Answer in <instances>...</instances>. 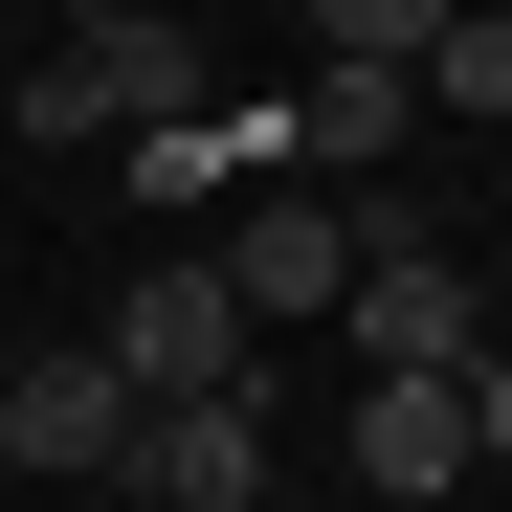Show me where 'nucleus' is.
Returning <instances> with one entry per match:
<instances>
[{
    "mask_svg": "<svg viewBox=\"0 0 512 512\" xmlns=\"http://www.w3.org/2000/svg\"><path fill=\"white\" fill-rule=\"evenodd\" d=\"M90 357H112L134 401H223V379H268V357H245V312H223V268H201V245L112 290V334H90Z\"/></svg>",
    "mask_w": 512,
    "mask_h": 512,
    "instance_id": "nucleus-3",
    "label": "nucleus"
},
{
    "mask_svg": "<svg viewBox=\"0 0 512 512\" xmlns=\"http://www.w3.org/2000/svg\"><path fill=\"white\" fill-rule=\"evenodd\" d=\"M179 112H201V45L156 23V0H90V23L23 67V134H45V156H67V134H179Z\"/></svg>",
    "mask_w": 512,
    "mask_h": 512,
    "instance_id": "nucleus-1",
    "label": "nucleus"
},
{
    "mask_svg": "<svg viewBox=\"0 0 512 512\" xmlns=\"http://www.w3.org/2000/svg\"><path fill=\"white\" fill-rule=\"evenodd\" d=\"M290 134H312V156H401V134H423V67H312Z\"/></svg>",
    "mask_w": 512,
    "mask_h": 512,
    "instance_id": "nucleus-8",
    "label": "nucleus"
},
{
    "mask_svg": "<svg viewBox=\"0 0 512 512\" xmlns=\"http://www.w3.org/2000/svg\"><path fill=\"white\" fill-rule=\"evenodd\" d=\"M0 468H45V490H134V379L90 357V334L0 379Z\"/></svg>",
    "mask_w": 512,
    "mask_h": 512,
    "instance_id": "nucleus-4",
    "label": "nucleus"
},
{
    "mask_svg": "<svg viewBox=\"0 0 512 512\" xmlns=\"http://www.w3.org/2000/svg\"><path fill=\"white\" fill-rule=\"evenodd\" d=\"M245 512H312V490H245Z\"/></svg>",
    "mask_w": 512,
    "mask_h": 512,
    "instance_id": "nucleus-12",
    "label": "nucleus"
},
{
    "mask_svg": "<svg viewBox=\"0 0 512 512\" xmlns=\"http://www.w3.org/2000/svg\"><path fill=\"white\" fill-rule=\"evenodd\" d=\"M201 268H223V312H245V334H268V312H334V290H357V201H290V179H245V223L201 245Z\"/></svg>",
    "mask_w": 512,
    "mask_h": 512,
    "instance_id": "nucleus-5",
    "label": "nucleus"
},
{
    "mask_svg": "<svg viewBox=\"0 0 512 512\" xmlns=\"http://www.w3.org/2000/svg\"><path fill=\"white\" fill-rule=\"evenodd\" d=\"M334 468H357L379 512H446L468 490V379H357V446Z\"/></svg>",
    "mask_w": 512,
    "mask_h": 512,
    "instance_id": "nucleus-7",
    "label": "nucleus"
},
{
    "mask_svg": "<svg viewBox=\"0 0 512 512\" xmlns=\"http://www.w3.org/2000/svg\"><path fill=\"white\" fill-rule=\"evenodd\" d=\"M446 512H512V490H446Z\"/></svg>",
    "mask_w": 512,
    "mask_h": 512,
    "instance_id": "nucleus-14",
    "label": "nucleus"
},
{
    "mask_svg": "<svg viewBox=\"0 0 512 512\" xmlns=\"http://www.w3.org/2000/svg\"><path fill=\"white\" fill-rule=\"evenodd\" d=\"M134 490H156V512H245V490H290V468H268V379H223V401H134Z\"/></svg>",
    "mask_w": 512,
    "mask_h": 512,
    "instance_id": "nucleus-6",
    "label": "nucleus"
},
{
    "mask_svg": "<svg viewBox=\"0 0 512 512\" xmlns=\"http://www.w3.org/2000/svg\"><path fill=\"white\" fill-rule=\"evenodd\" d=\"M90 512H156V490H90Z\"/></svg>",
    "mask_w": 512,
    "mask_h": 512,
    "instance_id": "nucleus-13",
    "label": "nucleus"
},
{
    "mask_svg": "<svg viewBox=\"0 0 512 512\" xmlns=\"http://www.w3.org/2000/svg\"><path fill=\"white\" fill-rule=\"evenodd\" d=\"M468 490H512V357H468Z\"/></svg>",
    "mask_w": 512,
    "mask_h": 512,
    "instance_id": "nucleus-11",
    "label": "nucleus"
},
{
    "mask_svg": "<svg viewBox=\"0 0 512 512\" xmlns=\"http://www.w3.org/2000/svg\"><path fill=\"white\" fill-rule=\"evenodd\" d=\"M0 379H23V334H0Z\"/></svg>",
    "mask_w": 512,
    "mask_h": 512,
    "instance_id": "nucleus-15",
    "label": "nucleus"
},
{
    "mask_svg": "<svg viewBox=\"0 0 512 512\" xmlns=\"http://www.w3.org/2000/svg\"><path fill=\"white\" fill-rule=\"evenodd\" d=\"M468 0H312V67H423Z\"/></svg>",
    "mask_w": 512,
    "mask_h": 512,
    "instance_id": "nucleus-9",
    "label": "nucleus"
},
{
    "mask_svg": "<svg viewBox=\"0 0 512 512\" xmlns=\"http://www.w3.org/2000/svg\"><path fill=\"white\" fill-rule=\"evenodd\" d=\"M334 312H357V379H468L490 357V312H468V268L423 223H357V290H334Z\"/></svg>",
    "mask_w": 512,
    "mask_h": 512,
    "instance_id": "nucleus-2",
    "label": "nucleus"
},
{
    "mask_svg": "<svg viewBox=\"0 0 512 512\" xmlns=\"http://www.w3.org/2000/svg\"><path fill=\"white\" fill-rule=\"evenodd\" d=\"M423 112H512V0H468V23L423 45Z\"/></svg>",
    "mask_w": 512,
    "mask_h": 512,
    "instance_id": "nucleus-10",
    "label": "nucleus"
}]
</instances>
